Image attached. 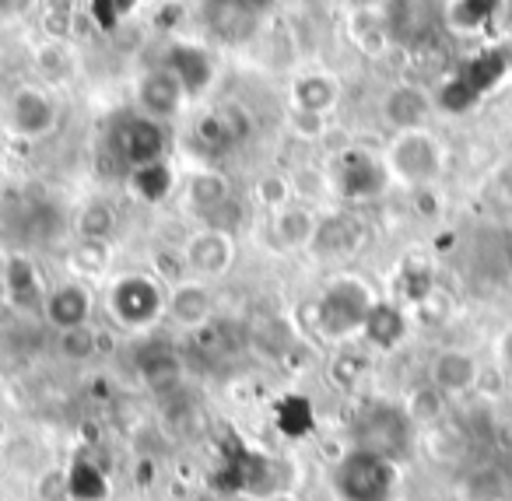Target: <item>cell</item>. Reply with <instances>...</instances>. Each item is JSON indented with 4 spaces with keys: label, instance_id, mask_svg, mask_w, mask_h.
<instances>
[{
    "label": "cell",
    "instance_id": "obj_1",
    "mask_svg": "<svg viewBox=\"0 0 512 501\" xmlns=\"http://www.w3.org/2000/svg\"><path fill=\"white\" fill-rule=\"evenodd\" d=\"M376 291L362 277H334L313 302V330L327 344H351L362 337L365 319L376 309Z\"/></svg>",
    "mask_w": 512,
    "mask_h": 501
},
{
    "label": "cell",
    "instance_id": "obj_2",
    "mask_svg": "<svg viewBox=\"0 0 512 501\" xmlns=\"http://www.w3.org/2000/svg\"><path fill=\"white\" fill-rule=\"evenodd\" d=\"M330 491L337 501H397L400 463L379 456V452L348 445L330 470Z\"/></svg>",
    "mask_w": 512,
    "mask_h": 501
},
{
    "label": "cell",
    "instance_id": "obj_3",
    "mask_svg": "<svg viewBox=\"0 0 512 501\" xmlns=\"http://www.w3.org/2000/svg\"><path fill=\"white\" fill-rule=\"evenodd\" d=\"M211 487L221 494H246L253 501L267 498L274 491H295L285 473V459L242 442H235V449H228L221 456V466L214 470Z\"/></svg>",
    "mask_w": 512,
    "mask_h": 501
},
{
    "label": "cell",
    "instance_id": "obj_4",
    "mask_svg": "<svg viewBox=\"0 0 512 501\" xmlns=\"http://www.w3.org/2000/svg\"><path fill=\"white\" fill-rule=\"evenodd\" d=\"M414 435H418V428H414L404 403L372 400L358 410L355 424H351V445L379 452V456H386V459H397V463L411 456Z\"/></svg>",
    "mask_w": 512,
    "mask_h": 501
},
{
    "label": "cell",
    "instance_id": "obj_5",
    "mask_svg": "<svg viewBox=\"0 0 512 501\" xmlns=\"http://www.w3.org/2000/svg\"><path fill=\"white\" fill-rule=\"evenodd\" d=\"M165 302H169V288L151 274H123L106 291L109 316L130 333H148L158 319H165Z\"/></svg>",
    "mask_w": 512,
    "mask_h": 501
},
{
    "label": "cell",
    "instance_id": "obj_6",
    "mask_svg": "<svg viewBox=\"0 0 512 501\" xmlns=\"http://www.w3.org/2000/svg\"><path fill=\"white\" fill-rule=\"evenodd\" d=\"M383 162L393 183L407 186V190H428L446 169V151H442L439 137H432L428 130H407V134L393 137Z\"/></svg>",
    "mask_w": 512,
    "mask_h": 501
},
{
    "label": "cell",
    "instance_id": "obj_7",
    "mask_svg": "<svg viewBox=\"0 0 512 501\" xmlns=\"http://www.w3.org/2000/svg\"><path fill=\"white\" fill-rule=\"evenodd\" d=\"M330 186L341 193L344 200H372L390 186V172L386 162L362 148H348L334 158L330 169Z\"/></svg>",
    "mask_w": 512,
    "mask_h": 501
},
{
    "label": "cell",
    "instance_id": "obj_8",
    "mask_svg": "<svg viewBox=\"0 0 512 501\" xmlns=\"http://www.w3.org/2000/svg\"><path fill=\"white\" fill-rule=\"evenodd\" d=\"M0 288H4V302L22 316H43L46 288L39 267L25 253H11L8 260H0Z\"/></svg>",
    "mask_w": 512,
    "mask_h": 501
},
{
    "label": "cell",
    "instance_id": "obj_9",
    "mask_svg": "<svg viewBox=\"0 0 512 501\" xmlns=\"http://www.w3.org/2000/svg\"><path fill=\"white\" fill-rule=\"evenodd\" d=\"M186 267L190 277L197 281H214V277H225L235 263V239L232 232H221V228H200L186 239L183 246Z\"/></svg>",
    "mask_w": 512,
    "mask_h": 501
},
{
    "label": "cell",
    "instance_id": "obj_10",
    "mask_svg": "<svg viewBox=\"0 0 512 501\" xmlns=\"http://www.w3.org/2000/svg\"><path fill=\"white\" fill-rule=\"evenodd\" d=\"M116 148H120L123 162L130 169H141L151 162H165V151H169V134H165V123L151 120V116H130L127 123L116 134Z\"/></svg>",
    "mask_w": 512,
    "mask_h": 501
},
{
    "label": "cell",
    "instance_id": "obj_11",
    "mask_svg": "<svg viewBox=\"0 0 512 501\" xmlns=\"http://www.w3.org/2000/svg\"><path fill=\"white\" fill-rule=\"evenodd\" d=\"M428 382L439 389L442 396H467L481 382V361L467 351V347H442L435 358L428 361Z\"/></svg>",
    "mask_w": 512,
    "mask_h": 501
},
{
    "label": "cell",
    "instance_id": "obj_12",
    "mask_svg": "<svg viewBox=\"0 0 512 501\" xmlns=\"http://www.w3.org/2000/svg\"><path fill=\"white\" fill-rule=\"evenodd\" d=\"M92 312H95V298H92V288H88L85 281L53 284L50 295H46V305H43V319L57 333L88 326L92 323Z\"/></svg>",
    "mask_w": 512,
    "mask_h": 501
},
{
    "label": "cell",
    "instance_id": "obj_13",
    "mask_svg": "<svg viewBox=\"0 0 512 501\" xmlns=\"http://www.w3.org/2000/svg\"><path fill=\"white\" fill-rule=\"evenodd\" d=\"M214 291L207 288V281L197 277H186V281L172 284L169 288V302H165V316L172 319L183 330H204L214 319Z\"/></svg>",
    "mask_w": 512,
    "mask_h": 501
},
{
    "label": "cell",
    "instance_id": "obj_14",
    "mask_svg": "<svg viewBox=\"0 0 512 501\" xmlns=\"http://www.w3.org/2000/svg\"><path fill=\"white\" fill-rule=\"evenodd\" d=\"M57 127V102L36 85H22L11 99V130L25 141L46 137Z\"/></svg>",
    "mask_w": 512,
    "mask_h": 501
},
{
    "label": "cell",
    "instance_id": "obj_15",
    "mask_svg": "<svg viewBox=\"0 0 512 501\" xmlns=\"http://www.w3.org/2000/svg\"><path fill=\"white\" fill-rule=\"evenodd\" d=\"M183 102H186V92L169 67H155V71H148L137 81V109H141V116H151V120L165 123L183 109Z\"/></svg>",
    "mask_w": 512,
    "mask_h": 501
},
{
    "label": "cell",
    "instance_id": "obj_16",
    "mask_svg": "<svg viewBox=\"0 0 512 501\" xmlns=\"http://www.w3.org/2000/svg\"><path fill=\"white\" fill-rule=\"evenodd\" d=\"M428 116H432V99L425 88L418 85H397L386 92L383 99V120L390 123L397 134L407 130H425Z\"/></svg>",
    "mask_w": 512,
    "mask_h": 501
},
{
    "label": "cell",
    "instance_id": "obj_17",
    "mask_svg": "<svg viewBox=\"0 0 512 501\" xmlns=\"http://www.w3.org/2000/svg\"><path fill=\"white\" fill-rule=\"evenodd\" d=\"M232 204V186L221 172L200 169L186 179V207H190L197 218H204V228L218 221V214Z\"/></svg>",
    "mask_w": 512,
    "mask_h": 501
},
{
    "label": "cell",
    "instance_id": "obj_18",
    "mask_svg": "<svg viewBox=\"0 0 512 501\" xmlns=\"http://www.w3.org/2000/svg\"><path fill=\"white\" fill-rule=\"evenodd\" d=\"M162 67H169V71L176 74V81L183 85L186 99L204 95L214 81V60L207 57L200 46H176V50L165 57Z\"/></svg>",
    "mask_w": 512,
    "mask_h": 501
},
{
    "label": "cell",
    "instance_id": "obj_19",
    "mask_svg": "<svg viewBox=\"0 0 512 501\" xmlns=\"http://www.w3.org/2000/svg\"><path fill=\"white\" fill-rule=\"evenodd\" d=\"M274 242H281V249H309L320 232V218L313 207L306 204H288L281 211H274L271 221Z\"/></svg>",
    "mask_w": 512,
    "mask_h": 501
},
{
    "label": "cell",
    "instance_id": "obj_20",
    "mask_svg": "<svg viewBox=\"0 0 512 501\" xmlns=\"http://www.w3.org/2000/svg\"><path fill=\"white\" fill-rule=\"evenodd\" d=\"M407 337V312L400 309L397 302H383L379 298L372 316L365 319V330H362V340L376 351H393L400 347Z\"/></svg>",
    "mask_w": 512,
    "mask_h": 501
},
{
    "label": "cell",
    "instance_id": "obj_21",
    "mask_svg": "<svg viewBox=\"0 0 512 501\" xmlns=\"http://www.w3.org/2000/svg\"><path fill=\"white\" fill-rule=\"evenodd\" d=\"M134 365L148 382H165V379H176V375L183 372V354H179L169 340L148 337V340H137Z\"/></svg>",
    "mask_w": 512,
    "mask_h": 501
},
{
    "label": "cell",
    "instance_id": "obj_22",
    "mask_svg": "<svg viewBox=\"0 0 512 501\" xmlns=\"http://www.w3.org/2000/svg\"><path fill=\"white\" fill-rule=\"evenodd\" d=\"M249 134V120L242 116V109L235 106H221L211 116H204L197 127L200 144H207L211 151H225L232 144H239Z\"/></svg>",
    "mask_w": 512,
    "mask_h": 501
},
{
    "label": "cell",
    "instance_id": "obj_23",
    "mask_svg": "<svg viewBox=\"0 0 512 501\" xmlns=\"http://www.w3.org/2000/svg\"><path fill=\"white\" fill-rule=\"evenodd\" d=\"M341 99V85L330 74H306L292 85V106L295 113H313V116H327L330 109Z\"/></svg>",
    "mask_w": 512,
    "mask_h": 501
},
{
    "label": "cell",
    "instance_id": "obj_24",
    "mask_svg": "<svg viewBox=\"0 0 512 501\" xmlns=\"http://www.w3.org/2000/svg\"><path fill=\"white\" fill-rule=\"evenodd\" d=\"M67 477V501H106L109 498V477L102 463L92 456H78L64 470Z\"/></svg>",
    "mask_w": 512,
    "mask_h": 501
},
{
    "label": "cell",
    "instance_id": "obj_25",
    "mask_svg": "<svg viewBox=\"0 0 512 501\" xmlns=\"http://www.w3.org/2000/svg\"><path fill=\"white\" fill-rule=\"evenodd\" d=\"M358 242H362L358 221H351L348 214H337V218L320 221V232H316L309 249H313L316 256H348L358 249Z\"/></svg>",
    "mask_w": 512,
    "mask_h": 501
},
{
    "label": "cell",
    "instance_id": "obj_26",
    "mask_svg": "<svg viewBox=\"0 0 512 501\" xmlns=\"http://www.w3.org/2000/svg\"><path fill=\"white\" fill-rule=\"evenodd\" d=\"M130 193L144 204H162L172 193V165L151 162L141 165V169H130Z\"/></svg>",
    "mask_w": 512,
    "mask_h": 501
},
{
    "label": "cell",
    "instance_id": "obj_27",
    "mask_svg": "<svg viewBox=\"0 0 512 501\" xmlns=\"http://www.w3.org/2000/svg\"><path fill=\"white\" fill-rule=\"evenodd\" d=\"M116 225H120L116 207L106 204V200H88L78 214V235L85 242H113Z\"/></svg>",
    "mask_w": 512,
    "mask_h": 501
},
{
    "label": "cell",
    "instance_id": "obj_28",
    "mask_svg": "<svg viewBox=\"0 0 512 501\" xmlns=\"http://www.w3.org/2000/svg\"><path fill=\"white\" fill-rule=\"evenodd\" d=\"M446 407H449V396H442L432 382H425V386H414L411 396H407V403H404V410L411 414L414 428H428V424L442 421Z\"/></svg>",
    "mask_w": 512,
    "mask_h": 501
},
{
    "label": "cell",
    "instance_id": "obj_29",
    "mask_svg": "<svg viewBox=\"0 0 512 501\" xmlns=\"http://www.w3.org/2000/svg\"><path fill=\"white\" fill-rule=\"evenodd\" d=\"M365 372H369V358L348 344H341V351L330 358V382H334L337 389H344V393L362 386Z\"/></svg>",
    "mask_w": 512,
    "mask_h": 501
},
{
    "label": "cell",
    "instance_id": "obj_30",
    "mask_svg": "<svg viewBox=\"0 0 512 501\" xmlns=\"http://www.w3.org/2000/svg\"><path fill=\"white\" fill-rule=\"evenodd\" d=\"M57 337H60L57 351L64 354L67 361H88L102 351V337L92 323L78 326V330H64V333H57Z\"/></svg>",
    "mask_w": 512,
    "mask_h": 501
},
{
    "label": "cell",
    "instance_id": "obj_31",
    "mask_svg": "<svg viewBox=\"0 0 512 501\" xmlns=\"http://www.w3.org/2000/svg\"><path fill=\"white\" fill-rule=\"evenodd\" d=\"M505 484H509V480L502 477V470H495V466H481L477 473H470L467 491L474 501H505L512 494Z\"/></svg>",
    "mask_w": 512,
    "mask_h": 501
},
{
    "label": "cell",
    "instance_id": "obj_32",
    "mask_svg": "<svg viewBox=\"0 0 512 501\" xmlns=\"http://www.w3.org/2000/svg\"><path fill=\"white\" fill-rule=\"evenodd\" d=\"M278 428L285 431V435H306L309 428H313V407H309V400H302V396H288V400L278 403Z\"/></svg>",
    "mask_w": 512,
    "mask_h": 501
},
{
    "label": "cell",
    "instance_id": "obj_33",
    "mask_svg": "<svg viewBox=\"0 0 512 501\" xmlns=\"http://www.w3.org/2000/svg\"><path fill=\"white\" fill-rule=\"evenodd\" d=\"M71 263L81 270V274H102V270L109 267V242H78V249H74Z\"/></svg>",
    "mask_w": 512,
    "mask_h": 501
},
{
    "label": "cell",
    "instance_id": "obj_34",
    "mask_svg": "<svg viewBox=\"0 0 512 501\" xmlns=\"http://www.w3.org/2000/svg\"><path fill=\"white\" fill-rule=\"evenodd\" d=\"M256 200H260L267 211H281V207H288V200H292V183H288L285 176H278V172H271V176H264L256 183Z\"/></svg>",
    "mask_w": 512,
    "mask_h": 501
},
{
    "label": "cell",
    "instance_id": "obj_35",
    "mask_svg": "<svg viewBox=\"0 0 512 501\" xmlns=\"http://www.w3.org/2000/svg\"><path fill=\"white\" fill-rule=\"evenodd\" d=\"M292 127L299 137H320L327 127V116H313V113H295L292 109Z\"/></svg>",
    "mask_w": 512,
    "mask_h": 501
},
{
    "label": "cell",
    "instance_id": "obj_36",
    "mask_svg": "<svg viewBox=\"0 0 512 501\" xmlns=\"http://www.w3.org/2000/svg\"><path fill=\"white\" fill-rule=\"evenodd\" d=\"M39 64H43V71L60 74V71H64V67H67L64 50H60V46H46V50L39 53Z\"/></svg>",
    "mask_w": 512,
    "mask_h": 501
},
{
    "label": "cell",
    "instance_id": "obj_37",
    "mask_svg": "<svg viewBox=\"0 0 512 501\" xmlns=\"http://www.w3.org/2000/svg\"><path fill=\"white\" fill-rule=\"evenodd\" d=\"M495 190L502 193V197H505V200H509V204H512V158H509V162L502 165V169L495 172Z\"/></svg>",
    "mask_w": 512,
    "mask_h": 501
},
{
    "label": "cell",
    "instance_id": "obj_38",
    "mask_svg": "<svg viewBox=\"0 0 512 501\" xmlns=\"http://www.w3.org/2000/svg\"><path fill=\"white\" fill-rule=\"evenodd\" d=\"M32 8V0H0V18H18Z\"/></svg>",
    "mask_w": 512,
    "mask_h": 501
},
{
    "label": "cell",
    "instance_id": "obj_39",
    "mask_svg": "<svg viewBox=\"0 0 512 501\" xmlns=\"http://www.w3.org/2000/svg\"><path fill=\"white\" fill-rule=\"evenodd\" d=\"M260 501H302L295 491H274V494H267V498H260Z\"/></svg>",
    "mask_w": 512,
    "mask_h": 501
},
{
    "label": "cell",
    "instance_id": "obj_40",
    "mask_svg": "<svg viewBox=\"0 0 512 501\" xmlns=\"http://www.w3.org/2000/svg\"><path fill=\"white\" fill-rule=\"evenodd\" d=\"M502 354H505V365L512 368V333L505 337V344H502Z\"/></svg>",
    "mask_w": 512,
    "mask_h": 501
}]
</instances>
